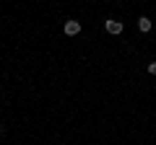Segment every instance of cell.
I'll list each match as a JSON object with an SVG mask.
<instances>
[{
  "instance_id": "obj_1",
  "label": "cell",
  "mask_w": 156,
  "mask_h": 145,
  "mask_svg": "<svg viewBox=\"0 0 156 145\" xmlns=\"http://www.w3.org/2000/svg\"><path fill=\"white\" fill-rule=\"evenodd\" d=\"M104 29H107V34H112V36H120V34L125 31L122 21H115V18H109V21H104Z\"/></svg>"
},
{
  "instance_id": "obj_2",
  "label": "cell",
  "mask_w": 156,
  "mask_h": 145,
  "mask_svg": "<svg viewBox=\"0 0 156 145\" xmlns=\"http://www.w3.org/2000/svg\"><path fill=\"white\" fill-rule=\"evenodd\" d=\"M62 31H65L68 36H78V34H81V23H78V21H65Z\"/></svg>"
},
{
  "instance_id": "obj_3",
  "label": "cell",
  "mask_w": 156,
  "mask_h": 145,
  "mask_svg": "<svg viewBox=\"0 0 156 145\" xmlns=\"http://www.w3.org/2000/svg\"><path fill=\"white\" fill-rule=\"evenodd\" d=\"M138 29H140L143 34H148V31H151V18H148V16H140V18H138Z\"/></svg>"
},
{
  "instance_id": "obj_4",
  "label": "cell",
  "mask_w": 156,
  "mask_h": 145,
  "mask_svg": "<svg viewBox=\"0 0 156 145\" xmlns=\"http://www.w3.org/2000/svg\"><path fill=\"white\" fill-rule=\"evenodd\" d=\"M148 72H151V75H156V62H148Z\"/></svg>"
},
{
  "instance_id": "obj_5",
  "label": "cell",
  "mask_w": 156,
  "mask_h": 145,
  "mask_svg": "<svg viewBox=\"0 0 156 145\" xmlns=\"http://www.w3.org/2000/svg\"><path fill=\"white\" fill-rule=\"evenodd\" d=\"M0 132H3V127H0Z\"/></svg>"
}]
</instances>
